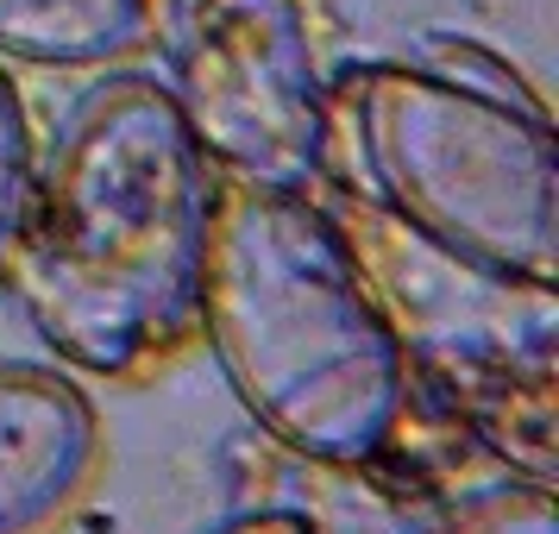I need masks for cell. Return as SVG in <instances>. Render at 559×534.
Masks as SVG:
<instances>
[{
    "mask_svg": "<svg viewBox=\"0 0 559 534\" xmlns=\"http://www.w3.org/2000/svg\"><path fill=\"white\" fill-rule=\"evenodd\" d=\"M333 145L390 227L490 277H559V164L547 102L472 38L346 63L328 82Z\"/></svg>",
    "mask_w": 559,
    "mask_h": 534,
    "instance_id": "obj_3",
    "label": "cell"
},
{
    "mask_svg": "<svg viewBox=\"0 0 559 534\" xmlns=\"http://www.w3.org/2000/svg\"><path fill=\"white\" fill-rule=\"evenodd\" d=\"M221 170L157 76H107L38 157L0 283L88 378H145L202 340Z\"/></svg>",
    "mask_w": 559,
    "mask_h": 534,
    "instance_id": "obj_1",
    "label": "cell"
},
{
    "mask_svg": "<svg viewBox=\"0 0 559 534\" xmlns=\"http://www.w3.org/2000/svg\"><path fill=\"white\" fill-rule=\"evenodd\" d=\"M177 20L170 102L221 177L328 189L333 107L308 0H157Z\"/></svg>",
    "mask_w": 559,
    "mask_h": 534,
    "instance_id": "obj_4",
    "label": "cell"
},
{
    "mask_svg": "<svg viewBox=\"0 0 559 534\" xmlns=\"http://www.w3.org/2000/svg\"><path fill=\"white\" fill-rule=\"evenodd\" d=\"M102 465V422L51 365L0 358V534L57 529Z\"/></svg>",
    "mask_w": 559,
    "mask_h": 534,
    "instance_id": "obj_5",
    "label": "cell"
},
{
    "mask_svg": "<svg viewBox=\"0 0 559 534\" xmlns=\"http://www.w3.org/2000/svg\"><path fill=\"white\" fill-rule=\"evenodd\" d=\"M214 534H321V522L302 515V509H246V515L221 522Z\"/></svg>",
    "mask_w": 559,
    "mask_h": 534,
    "instance_id": "obj_9",
    "label": "cell"
},
{
    "mask_svg": "<svg viewBox=\"0 0 559 534\" xmlns=\"http://www.w3.org/2000/svg\"><path fill=\"white\" fill-rule=\"evenodd\" d=\"M202 340L246 415L314 472H365L403 440L415 403L403 340L321 189L221 177Z\"/></svg>",
    "mask_w": 559,
    "mask_h": 534,
    "instance_id": "obj_2",
    "label": "cell"
},
{
    "mask_svg": "<svg viewBox=\"0 0 559 534\" xmlns=\"http://www.w3.org/2000/svg\"><path fill=\"white\" fill-rule=\"evenodd\" d=\"M157 38V0H0V63L107 70Z\"/></svg>",
    "mask_w": 559,
    "mask_h": 534,
    "instance_id": "obj_6",
    "label": "cell"
},
{
    "mask_svg": "<svg viewBox=\"0 0 559 534\" xmlns=\"http://www.w3.org/2000/svg\"><path fill=\"white\" fill-rule=\"evenodd\" d=\"M415 534H559L554 484H534L509 472V484H490L478 497H465V503H453L447 515H433L428 529Z\"/></svg>",
    "mask_w": 559,
    "mask_h": 534,
    "instance_id": "obj_7",
    "label": "cell"
},
{
    "mask_svg": "<svg viewBox=\"0 0 559 534\" xmlns=\"http://www.w3.org/2000/svg\"><path fill=\"white\" fill-rule=\"evenodd\" d=\"M32 177H38L32 107H26V95H20L13 70L0 63V271H7V252H13V239H20V221H26Z\"/></svg>",
    "mask_w": 559,
    "mask_h": 534,
    "instance_id": "obj_8",
    "label": "cell"
}]
</instances>
